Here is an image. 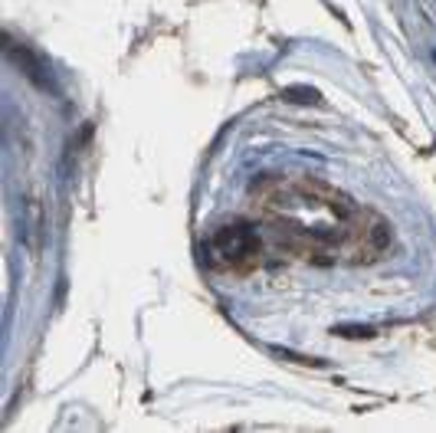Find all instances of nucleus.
<instances>
[{
	"instance_id": "nucleus-1",
	"label": "nucleus",
	"mask_w": 436,
	"mask_h": 433,
	"mask_svg": "<svg viewBox=\"0 0 436 433\" xmlns=\"http://www.w3.org/2000/svg\"><path fill=\"white\" fill-rule=\"evenodd\" d=\"M256 249V233L249 227H226L210 240V253L213 260H239V256H249Z\"/></svg>"
},
{
	"instance_id": "nucleus-2",
	"label": "nucleus",
	"mask_w": 436,
	"mask_h": 433,
	"mask_svg": "<svg viewBox=\"0 0 436 433\" xmlns=\"http://www.w3.org/2000/svg\"><path fill=\"white\" fill-rule=\"evenodd\" d=\"M282 99L299 102V105H311V102H318V92H315V89H305V86H289L286 92H282Z\"/></svg>"
},
{
	"instance_id": "nucleus-3",
	"label": "nucleus",
	"mask_w": 436,
	"mask_h": 433,
	"mask_svg": "<svg viewBox=\"0 0 436 433\" xmlns=\"http://www.w3.org/2000/svg\"><path fill=\"white\" fill-rule=\"evenodd\" d=\"M335 335H345V338H367V335H374L371 328H361V325H341V328H335Z\"/></svg>"
}]
</instances>
